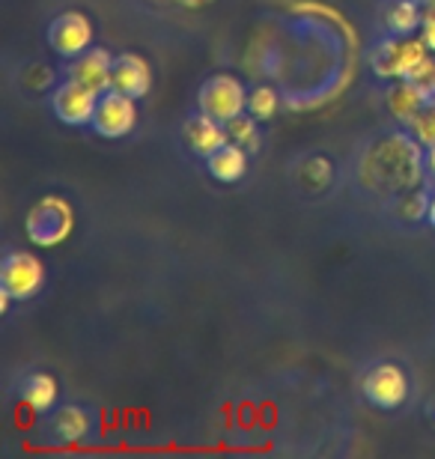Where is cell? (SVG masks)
<instances>
[{"mask_svg": "<svg viewBox=\"0 0 435 459\" xmlns=\"http://www.w3.org/2000/svg\"><path fill=\"white\" fill-rule=\"evenodd\" d=\"M421 141L414 134L391 132L370 146L361 159V182L376 195H396L418 188L427 155L421 152Z\"/></svg>", "mask_w": 435, "mask_h": 459, "instance_id": "1", "label": "cell"}, {"mask_svg": "<svg viewBox=\"0 0 435 459\" xmlns=\"http://www.w3.org/2000/svg\"><path fill=\"white\" fill-rule=\"evenodd\" d=\"M24 230L33 245L57 247L66 242L72 236V230H75V209H72L69 200L60 195L39 197L30 209H27Z\"/></svg>", "mask_w": 435, "mask_h": 459, "instance_id": "2", "label": "cell"}, {"mask_svg": "<svg viewBox=\"0 0 435 459\" xmlns=\"http://www.w3.org/2000/svg\"><path fill=\"white\" fill-rule=\"evenodd\" d=\"M430 48L423 39H414V36H394V39H385L382 45H376L373 51V72L378 78H391V81H403L409 78V72L418 66V63L427 57Z\"/></svg>", "mask_w": 435, "mask_h": 459, "instance_id": "3", "label": "cell"}, {"mask_svg": "<svg viewBox=\"0 0 435 459\" xmlns=\"http://www.w3.org/2000/svg\"><path fill=\"white\" fill-rule=\"evenodd\" d=\"M0 287L15 301H30L45 287V265L30 251H13L0 263Z\"/></svg>", "mask_w": 435, "mask_h": 459, "instance_id": "4", "label": "cell"}, {"mask_svg": "<svg viewBox=\"0 0 435 459\" xmlns=\"http://www.w3.org/2000/svg\"><path fill=\"white\" fill-rule=\"evenodd\" d=\"M200 111L230 123L248 111V90L233 75H215L200 87Z\"/></svg>", "mask_w": 435, "mask_h": 459, "instance_id": "5", "label": "cell"}, {"mask_svg": "<svg viewBox=\"0 0 435 459\" xmlns=\"http://www.w3.org/2000/svg\"><path fill=\"white\" fill-rule=\"evenodd\" d=\"M90 126L96 128V134L108 137V141H119V137L132 134L135 126H137L135 99L126 96V93H117V90H108V93H101Z\"/></svg>", "mask_w": 435, "mask_h": 459, "instance_id": "6", "label": "cell"}, {"mask_svg": "<svg viewBox=\"0 0 435 459\" xmlns=\"http://www.w3.org/2000/svg\"><path fill=\"white\" fill-rule=\"evenodd\" d=\"M364 397L376 409H400L409 397V376L400 364H376L364 376Z\"/></svg>", "mask_w": 435, "mask_h": 459, "instance_id": "7", "label": "cell"}, {"mask_svg": "<svg viewBox=\"0 0 435 459\" xmlns=\"http://www.w3.org/2000/svg\"><path fill=\"white\" fill-rule=\"evenodd\" d=\"M48 45L54 54L66 60L81 57L84 51L92 48V22L84 13H63L48 27Z\"/></svg>", "mask_w": 435, "mask_h": 459, "instance_id": "8", "label": "cell"}, {"mask_svg": "<svg viewBox=\"0 0 435 459\" xmlns=\"http://www.w3.org/2000/svg\"><path fill=\"white\" fill-rule=\"evenodd\" d=\"M99 105V93H92L90 87L78 84V81H66V84L57 87V93L51 99V108L57 119H63L66 126H90L92 114H96Z\"/></svg>", "mask_w": 435, "mask_h": 459, "instance_id": "9", "label": "cell"}, {"mask_svg": "<svg viewBox=\"0 0 435 459\" xmlns=\"http://www.w3.org/2000/svg\"><path fill=\"white\" fill-rule=\"evenodd\" d=\"M114 60L108 48H90L81 57L72 60L69 66V78L78 81V84L90 87L92 93H108L110 90V78H114Z\"/></svg>", "mask_w": 435, "mask_h": 459, "instance_id": "10", "label": "cell"}, {"mask_svg": "<svg viewBox=\"0 0 435 459\" xmlns=\"http://www.w3.org/2000/svg\"><path fill=\"white\" fill-rule=\"evenodd\" d=\"M110 90L126 93L132 99H144L152 90V69L141 54H119L114 60V78H110Z\"/></svg>", "mask_w": 435, "mask_h": 459, "instance_id": "11", "label": "cell"}, {"mask_svg": "<svg viewBox=\"0 0 435 459\" xmlns=\"http://www.w3.org/2000/svg\"><path fill=\"white\" fill-rule=\"evenodd\" d=\"M185 143H188L200 159H209V155H215L224 143H230L227 123H221V119L200 111L197 117H191L188 123H185Z\"/></svg>", "mask_w": 435, "mask_h": 459, "instance_id": "12", "label": "cell"}, {"mask_svg": "<svg viewBox=\"0 0 435 459\" xmlns=\"http://www.w3.org/2000/svg\"><path fill=\"white\" fill-rule=\"evenodd\" d=\"M92 418L84 406H63L51 418V436L60 445H81L90 436Z\"/></svg>", "mask_w": 435, "mask_h": 459, "instance_id": "13", "label": "cell"}, {"mask_svg": "<svg viewBox=\"0 0 435 459\" xmlns=\"http://www.w3.org/2000/svg\"><path fill=\"white\" fill-rule=\"evenodd\" d=\"M209 173L218 182H239L248 173V150L239 143H224L215 155H209Z\"/></svg>", "mask_w": 435, "mask_h": 459, "instance_id": "14", "label": "cell"}, {"mask_svg": "<svg viewBox=\"0 0 435 459\" xmlns=\"http://www.w3.org/2000/svg\"><path fill=\"white\" fill-rule=\"evenodd\" d=\"M430 102V96L423 93L421 87H414L412 81H396V84L387 90V108H391V114L400 119V123L409 126L414 117L421 114V108Z\"/></svg>", "mask_w": 435, "mask_h": 459, "instance_id": "15", "label": "cell"}, {"mask_svg": "<svg viewBox=\"0 0 435 459\" xmlns=\"http://www.w3.org/2000/svg\"><path fill=\"white\" fill-rule=\"evenodd\" d=\"M57 379H54L51 373H30L22 385V400L30 406L36 415H45V411L54 409V403H57Z\"/></svg>", "mask_w": 435, "mask_h": 459, "instance_id": "16", "label": "cell"}, {"mask_svg": "<svg viewBox=\"0 0 435 459\" xmlns=\"http://www.w3.org/2000/svg\"><path fill=\"white\" fill-rule=\"evenodd\" d=\"M385 24L394 36H412L423 24V6L418 0H396L387 6Z\"/></svg>", "mask_w": 435, "mask_h": 459, "instance_id": "17", "label": "cell"}, {"mask_svg": "<svg viewBox=\"0 0 435 459\" xmlns=\"http://www.w3.org/2000/svg\"><path fill=\"white\" fill-rule=\"evenodd\" d=\"M277 105H281V99L265 84L254 87L251 93H248V114H251L257 123H260V119H272L277 114Z\"/></svg>", "mask_w": 435, "mask_h": 459, "instance_id": "18", "label": "cell"}, {"mask_svg": "<svg viewBox=\"0 0 435 459\" xmlns=\"http://www.w3.org/2000/svg\"><path fill=\"white\" fill-rule=\"evenodd\" d=\"M227 134H230V141L239 143V146H245V150H254L257 143H260V132H257V119L254 117H236V119H230L227 123Z\"/></svg>", "mask_w": 435, "mask_h": 459, "instance_id": "19", "label": "cell"}, {"mask_svg": "<svg viewBox=\"0 0 435 459\" xmlns=\"http://www.w3.org/2000/svg\"><path fill=\"white\" fill-rule=\"evenodd\" d=\"M409 128H412V134L430 150V146L435 143V99H430V102L421 108V114L412 119Z\"/></svg>", "mask_w": 435, "mask_h": 459, "instance_id": "20", "label": "cell"}, {"mask_svg": "<svg viewBox=\"0 0 435 459\" xmlns=\"http://www.w3.org/2000/svg\"><path fill=\"white\" fill-rule=\"evenodd\" d=\"M430 204H432V200L423 195V191H405V195L400 197L396 212H400L405 221H421V218L430 215Z\"/></svg>", "mask_w": 435, "mask_h": 459, "instance_id": "21", "label": "cell"}, {"mask_svg": "<svg viewBox=\"0 0 435 459\" xmlns=\"http://www.w3.org/2000/svg\"><path fill=\"white\" fill-rule=\"evenodd\" d=\"M405 81H412L414 87H421L430 99H435V54L430 51L427 57H423L418 66L409 72V78H405Z\"/></svg>", "mask_w": 435, "mask_h": 459, "instance_id": "22", "label": "cell"}, {"mask_svg": "<svg viewBox=\"0 0 435 459\" xmlns=\"http://www.w3.org/2000/svg\"><path fill=\"white\" fill-rule=\"evenodd\" d=\"M421 39L427 42V48L435 54V9L423 13V24H421Z\"/></svg>", "mask_w": 435, "mask_h": 459, "instance_id": "23", "label": "cell"}, {"mask_svg": "<svg viewBox=\"0 0 435 459\" xmlns=\"http://www.w3.org/2000/svg\"><path fill=\"white\" fill-rule=\"evenodd\" d=\"M427 168H430V173L435 177V143L430 146V152H427Z\"/></svg>", "mask_w": 435, "mask_h": 459, "instance_id": "24", "label": "cell"}, {"mask_svg": "<svg viewBox=\"0 0 435 459\" xmlns=\"http://www.w3.org/2000/svg\"><path fill=\"white\" fill-rule=\"evenodd\" d=\"M418 4L423 6V13H430V9H435V0H418Z\"/></svg>", "mask_w": 435, "mask_h": 459, "instance_id": "25", "label": "cell"}, {"mask_svg": "<svg viewBox=\"0 0 435 459\" xmlns=\"http://www.w3.org/2000/svg\"><path fill=\"white\" fill-rule=\"evenodd\" d=\"M427 218H430V224L435 227V197H432V204H430V215Z\"/></svg>", "mask_w": 435, "mask_h": 459, "instance_id": "26", "label": "cell"}]
</instances>
